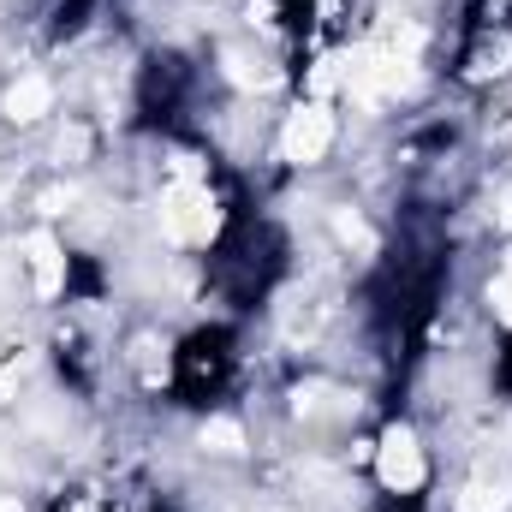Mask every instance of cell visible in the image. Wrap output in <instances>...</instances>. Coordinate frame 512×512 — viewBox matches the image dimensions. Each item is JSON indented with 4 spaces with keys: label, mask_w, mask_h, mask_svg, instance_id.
I'll list each match as a JSON object with an SVG mask.
<instances>
[{
    "label": "cell",
    "mask_w": 512,
    "mask_h": 512,
    "mask_svg": "<svg viewBox=\"0 0 512 512\" xmlns=\"http://www.w3.org/2000/svg\"><path fill=\"white\" fill-rule=\"evenodd\" d=\"M215 227H221V209H215L209 185L203 179H173L167 197H161V233L179 239V245H209Z\"/></svg>",
    "instance_id": "6da1fadb"
},
{
    "label": "cell",
    "mask_w": 512,
    "mask_h": 512,
    "mask_svg": "<svg viewBox=\"0 0 512 512\" xmlns=\"http://www.w3.org/2000/svg\"><path fill=\"white\" fill-rule=\"evenodd\" d=\"M376 477H382L393 495H411V489H423V477H429V459H423V447H417V435H411L405 423H393L382 441H376Z\"/></svg>",
    "instance_id": "7a4b0ae2"
},
{
    "label": "cell",
    "mask_w": 512,
    "mask_h": 512,
    "mask_svg": "<svg viewBox=\"0 0 512 512\" xmlns=\"http://www.w3.org/2000/svg\"><path fill=\"white\" fill-rule=\"evenodd\" d=\"M328 143H334V114L322 108V102H304L286 131H280V155L286 161H298V167H310V161H322L328 155Z\"/></svg>",
    "instance_id": "3957f363"
},
{
    "label": "cell",
    "mask_w": 512,
    "mask_h": 512,
    "mask_svg": "<svg viewBox=\"0 0 512 512\" xmlns=\"http://www.w3.org/2000/svg\"><path fill=\"white\" fill-rule=\"evenodd\" d=\"M405 60L399 54H382V48H352V60H346V90L358 96V102H376L387 90H399V72Z\"/></svg>",
    "instance_id": "277c9868"
},
{
    "label": "cell",
    "mask_w": 512,
    "mask_h": 512,
    "mask_svg": "<svg viewBox=\"0 0 512 512\" xmlns=\"http://www.w3.org/2000/svg\"><path fill=\"white\" fill-rule=\"evenodd\" d=\"M24 256H30L36 292H42V298H60V286H66V251H60V239H54V233H30V239H24Z\"/></svg>",
    "instance_id": "5b68a950"
},
{
    "label": "cell",
    "mask_w": 512,
    "mask_h": 512,
    "mask_svg": "<svg viewBox=\"0 0 512 512\" xmlns=\"http://www.w3.org/2000/svg\"><path fill=\"white\" fill-rule=\"evenodd\" d=\"M48 108H54V84H48V78H36V72H24V78L6 90V120H18V126L42 120Z\"/></svg>",
    "instance_id": "8992f818"
},
{
    "label": "cell",
    "mask_w": 512,
    "mask_h": 512,
    "mask_svg": "<svg viewBox=\"0 0 512 512\" xmlns=\"http://www.w3.org/2000/svg\"><path fill=\"white\" fill-rule=\"evenodd\" d=\"M203 447L233 459V453H245V429H239L233 417H209V423H203Z\"/></svg>",
    "instance_id": "52a82bcc"
},
{
    "label": "cell",
    "mask_w": 512,
    "mask_h": 512,
    "mask_svg": "<svg viewBox=\"0 0 512 512\" xmlns=\"http://www.w3.org/2000/svg\"><path fill=\"white\" fill-rule=\"evenodd\" d=\"M221 66H227V78H233L239 90H262V84H268V72H256L251 54H239V48H227V54H221Z\"/></svg>",
    "instance_id": "ba28073f"
},
{
    "label": "cell",
    "mask_w": 512,
    "mask_h": 512,
    "mask_svg": "<svg viewBox=\"0 0 512 512\" xmlns=\"http://www.w3.org/2000/svg\"><path fill=\"white\" fill-rule=\"evenodd\" d=\"M334 233H340V239H346V245H364V251H370V245H376V239H370V227H364V221H358V215H352V209H340V215H334Z\"/></svg>",
    "instance_id": "9c48e42d"
},
{
    "label": "cell",
    "mask_w": 512,
    "mask_h": 512,
    "mask_svg": "<svg viewBox=\"0 0 512 512\" xmlns=\"http://www.w3.org/2000/svg\"><path fill=\"white\" fill-rule=\"evenodd\" d=\"M507 60H512V48H507V42H489V48L477 54V66H471V78H489V72H507Z\"/></svg>",
    "instance_id": "30bf717a"
},
{
    "label": "cell",
    "mask_w": 512,
    "mask_h": 512,
    "mask_svg": "<svg viewBox=\"0 0 512 512\" xmlns=\"http://www.w3.org/2000/svg\"><path fill=\"white\" fill-rule=\"evenodd\" d=\"M495 310H501V322L512 328V268L501 274V280H495Z\"/></svg>",
    "instance_id": "8fae6325"
},
{
    "label": "cell",
    "mask_w": 512,
    "mask_h": 512,
    "mask_svg": "<svg viewBox=\"0 0 512 512\" xmlns=\"http://www.w3.org/2000/svg\"><path fill=\"white\" fill-rule=\"evenodd\" d=\"M60 155H84V131H66L60 137Z\"/></svg>",
    "instance_id": "7c38bea8"
},
{
    "label": "cell",
    "mask_w": 512,
    "mask_h": 512,
    "mask_svg": "<svg viewBox=\"0 0 512 512\" xmlns=\"http://www.w3.org/2000/svg\"><path fill=\"white\" fill-rule=\"evenodd\" d=\"M0 512H24V507H18V501H0Z\"/></svg>",
    "instance_id": "4fadbf2b"
},
{
    "label": "cell",
    "mask_w": 512,
    "mask_h": 512,
    "mask_svg": "<svg viewBox=\"0 0 512 512\" xmlns=\"http://www.w3.org/2000/svg\"><path fill=\"white\" fill-rule=\"evenodd\" d=\"M507 268H512V262H507Z\"/></svg>",
    "instance_id": "5bb4252c"
}]
</instances>
